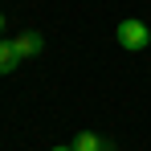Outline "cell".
I'll return each instance as SVG.
<instances>
[{"label": "cell", "mask_w": 151, "mask_h": 151, "mask_svg": "<svg viewBox=\"0 0 151 151\" xmlns=\"http://www.w3.org/2000/svg\"><path fill=\"white\" fill-rule=\"evenodd\" d=\"M114 41H119L123 49L139 53V49H147V45H151V29H147V21L127 17V21H119V29H114Z\"/></svg>", "instance_id": "6da1fadb"}, {"label": "cell", "mask_w": 151, "mask_h": 151, "mask_svg": "<svg viewBox=\"0 0 151 151\" xmlns=\"http://www.w3.org/2000/svg\"><path fill=\"white\" fill-rule=\"evenodd\" d=\"M4 25H8V21H4V17H0V33H4Z\"/></svg>", "instance_id": "5b68a950"}, {"label": "cell", "mask_w": 151, "mask_h": 151, "mask_svg": "<svg viewBox=\"0 0 151 151\" xmlns=\"http://www.w3.org/2000/svg\"><path fill=\"white\" fill-rule=\"evenodd\" d=\"M53 151H74V147H53Z\"/></svg>", "instance_id": "8992f818"}, {"label": "cell", "mask_w": 151, "mask_h": 151, "mask_svg": "<svg viewBox=\"0 0 151 151\" xmlns=\"http://www.w3.org/2000/svg\"><path fill=\"white\" fill-rule=\"evenodd\" d=\"M70 147H74V151H114V147H110V139H98L94 131H82Z\"/></svg>", "instance_id": "3957f363"}, {"label": "cell", "mask_w": 151, "mask_h": 151, "mask_svg": "<svg viewBox=\"0 0 151 151\" xmlns=\"http://www.w3.org/2000/svg\"><path fill=\"white\" fill-rule=\"evenodd\" d=\"M21 65V53H17V45L12 41H0V74H12Z\"/></svg>", "instance_id": "277c9868"}, {"label": "cell", "mask_w": 151, "mask_h": 151, "mask_svg": "<svg viewBox=\"0 0 151 151\" xmlns=\"http://www.w3.org/2000/svg\"><path fill=\"white\" fill-rule=\"evenodd\" d=\"M12 45H17V53H21V61H25V57H37V53L45 49V41H41V33H33V29H29V33H21V37L12 41Z\"/></svg>", "instance_id": "7a4b0ae2"}]
</instances>
